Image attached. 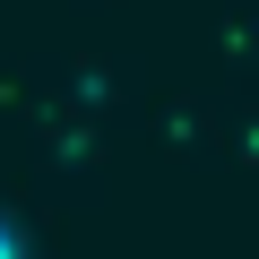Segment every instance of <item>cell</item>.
<instances>
[{
  "label": "cell",
  "instance_id": "cell-1",
  "mask_svg": "<svg viewBox=\"0 0 259 259\" xmlns=\"http://www.w3.org/2000/svg\"><path fill=\"white\" fill-rule=\"evenodd\" d=\"M0 259H9V233H0Z\"/></svg>",
  "mask_w": 259,
  "mask_h": 259
}]
</instances>
